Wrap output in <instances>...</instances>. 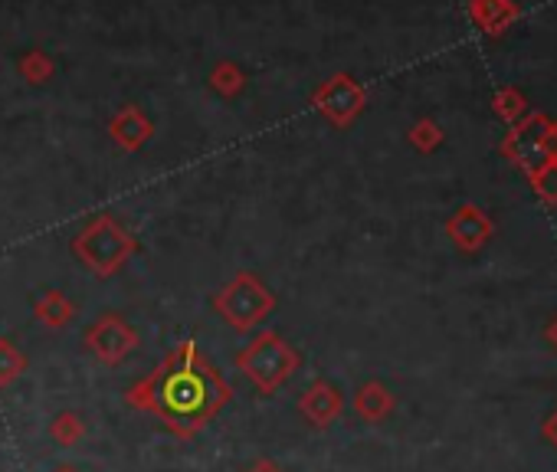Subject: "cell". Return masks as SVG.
Segmentation results:
<instances>
[{
	"label": "cell",
	"mask_w": 557,
	"mask_h": 472,
	"mask_svg": "<svg viewBox=\"0 0 557 472\" xmlns=\"http://www.w3.org/2000/svg\"><path fill=\"white\" fill-rule=\"evenodd\" d=\"M148 404L164 417V423L181 433L194 436L207 420L227 407L230 384L223 381L220 371L200 354L191 341L177 348L168 361L161 364L158 374L145 384Z\"/></svg>",
	"instance_id": "cell-1"
},
{
	"label": "cell",
	"mask_w": 557,
	"mask_h": 472,
	"mask_svg": "<svg viewBox=\"0 0 557 472\" xmlns=\"http://www.w3.org/2000/svg\"><path fill=\"white\" fill-rule=\"evenodd\" d=\"M236 368L250 377L259 394H276L302 368V354L279 332H259L250 345L236 354Z\"/></svg>",
	"instance_id": "cell-2"
},
{
	"label": "cell",
	"mask_w": 557,
	"mask_h": 472,
	"mask_svg": "<svg viewBox=\"0 0 557 472\" xmlns=\"http://www.w3.org/2000/svg\"><path fill=\"white\" fill-rule=\"evenodd\" d=\"M272 309H276V295L250 273L236 276L230 286L217 295V312L227 318L236 332H250V328L263 322Z\"/></svg>",
	"instance_id": "cell-3"
},
{
	"label": "cell",
	"mask_w": 557,
	"mask_h": 472,
	"mask_svg": "<svg viewBox=\"0 0 557 472\" xmlns=\"http://www.w3.org/2000/svg\"><path fill=\"white\" fill-rule=\"evenodd\" d=\"M299 413L305 417L308 427L315 430H328L335 427L341 420V413H345V394L338 391L331 381H312L305 387V394L299 397Z\"/></svg>",
	"instance_id": "cell-4"
},
{
	"label": "cell",
	"mask_w": 557,
	"mask_h": 472,
	"mask_svg": "<svg viewBox=\"0 0 557 472\" xmlns=\"http://www.w3.org/2000/svg\"><path fill=\"white\" fill-rule=\"evenodd\" d=\"M397 400L390 394V387L381 381H367L358 387V394H354V413L364 420V423H381L387 420L390 413H394Z\"/></svg>",
	"instance_id": "cell-5"
},
{
	"label": "cell",
	"mask_w": 557,
	"mask_h": 472,
	"mask_svg": "<svg viewBox=\"0 0 557 472\" xmlns=\"http://www.w3.org/2000/svg\"><path fill=\"white\" fill-rule=\"evenodd\" d=\"M449 233L462 250H479V246L492 236V223L479 207H462L459 214L449 220Z\"/></svg>",
	"instance_id": "cell-6"
},
{
	"label": "cell",
	"mask_w": 557,
	"mask_h": 472,
	"mask_svg": "<svg viewBox=\"0 0 557 472\" xmlns=\"http://www.w3.org/2000/svg\"><path fill=\"white\" fill-rule=\"evenodd\" d=\"M535 184H538L541 197L557 200V164H548V168L535 171Z\"/></svg>",
	"instance_id": "cell-7"
},
{
	"label": "cell",
	"mask_w": 557,
	"mask_h": 472,
	"mask_svg": "<svg viewBox=\"0 0 557 472\" xmlns=\"http://www.w3.org/2000/svg\"><path fill=\"white\" fill-rule=\"evenodd\" d=\"M413 141H417L420 148H433L436 141H440V132H436L433 125H420V128H417V135H413Z\"/></svg>",
	"instance_id": "cell-8"
},
{
	"label": "cell",
	"mask_w": 557,
	"mask_h": 472,
	"mask_svg": "<svg viewBox=\"0 0 557 472\" xmlns=\"http://www.w3.org/2000/svg\"><path fill=\"white\" fill-rule=\"evenodd\" d=\"M541 436H544V440H548V443L554 446V450H557V410L551 413L548 420H544V427H541Z\"/></svg>",
	"instance_id": "cell-9"
},
{
	"label": "cell",
	"mask_w": 557,
	"mask_h": 472,
	"mask_svg": "<svg viewBox=\"0 0 557 472\" xmlns=\"http://www.w3.org/2000/svg\"><path fill=\"white\" fill-rule=\"evenodd\" d=\"M246 472H282V469H279V463H272V459H256Z\"/></svg>",
	"instance_id": "cell-10"
},
{
	"label": "cell",
	"mask_w": 557,
	"mask_h": 472,
	"mask_svg": "<svg viewBox=\"0 0 557 472\" xmlns=\"http://www.w3.org/2000/svg\"><path fill=\"white\" fill-rule=\"evenodd\" d=\"M548 341H551V348L557 351V318H554V322L548 325Z\"/></svg>",
	"instance_id": "cell-11"
}]
</instances>
